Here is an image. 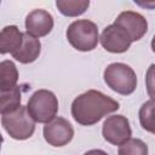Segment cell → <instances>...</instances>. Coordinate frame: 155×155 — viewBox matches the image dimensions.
Masks as SVG:
<instances>
[{
  "mask_svg": "<svg viewBox=\"0 0 155 155\" xmlns=\"http://www.w3.org/2000/svg\"><path fill=\"white\" fill-rule=\"evenodd\" d=\"M27 109L35 122L48 124L54 117H57L58 99L52 91L41 88L30 96L27 103Z\"/></svg>",
  "mask_w": 155,
  "mask_h": 155,
  "instance_id": "277c9868",
  "label": "cell"
},
{
  "mask_svg": "<svg viewBox=\"0 0 155 155\" xmlns=\"http://www.w3.org/2000/svg\"><path fill=\"white\" fill-rule=\"evenodd\" d=\"M145 86L150 99H155V64H150L145 74Z\"/></svg>",
  "mask_w": 155,
  "mask_h": 155,
  "instance_id": "ac0fdd59",
  "label": "cell"
},
{
  "mask_svg": "<svg viewBox=\"0 0 155 155\" xmlns=\"http://www.w3.org/2000/svg\"><path fill=\"white\" fill-rule=\"evenodd\" d=\"M99 40L103 48L111 53H124L132 44L128 33L116 23L107 25L103 29Z\"/></svg>",
  "mask_w": 155,
  "mask_h": 155,
  "instance_id": "52a82bcc",
  "label": "cell"
},
{
  "mask_svg": "<svg viewBox=\"0 0 155 155\" xmlns=\"http://www.w3.org/2000/svg\"><path fill=\"white\" fill-rule=\"evenodd\" d=\"M103 78L110 90L122 96H128L133 93L137 87L136 71L125 63L116 62L109 64L104 69Z\"/></svg>",
  "mask_w": 155,
  "mask_h": 155,
  "instance_id": "3957f363",
  "label": "cell"
},
{
  "mask_svg": "<svg viewBox=\"0 0 155 155\" xmlns=\"http://www.w3.org/2000/svg\"><path fill=\"white\" fill-rule=\"evenodd\" d=\"M53 24L52 15L42 8H35L25 17V31L36 39L48 35L53 29Z\"/></svg>",
  "mask_w": 155,
  "mask_h": 155,
  "instance_id": "9c48e42d",
  "label": "cell"
},
{
  "mask_svg": "<svg viewBox=\"0 0 155 155\" xmlns=\"http://www.w3.org/2000/svg\"><path fill=\"white\" fill-rule=\"evenodd\" d=\"M18 70L12 61L5 59L0 63V92H7L17 87Z\"/></svg>",
  "mask_w": 155,
  "mask_h": 155,
  "instance_id": "4fadbf2b",
  "label": "cell"
},
{
  "mask_svg": "<svg viewBox=\"0 0 155 155\" xmlns=\"http://www.w3.org/2000/svg\"><path fill=\"white\" fill-rule=\"evenodd\" d=\"M42 133L45 140L50 145L64 147L71 142L74 137V128L67 119L57 116L48 124H45Z\"/></svg>",
  "mask_w": 155,
  "mask_h": 155,
  "instance_id": "ba28073f",
  "label": "cell"
},
{
  "mask_svg": "<svg viewBox=\"0 0 155 155\" xmlns=\"http://www.w3.org/2000/svg\"><path fill=\"white\" fill-rule=\"evenodd\" d=\"M56 6L58 11L67 17H78L85 13L90 6L88 0H57Z\"/></svg>",
  "mask_w": 155,
  "mask_h": 155,
  "instance_id": "5bb4252c",
  "label": "cell"
},
{
  "mask_svg": "<svg viewBox=\"0 0 155 155\" xmlns=\"http://www.w3.org/2000/svg\"><path fill=\"white\" fill-rule=\"evenodd\" d=\"M114 23L122 27L131 36L132 42L140 40L148 31V22L143 15L136 11H124L121 12Z\"/></svg>",
  "mask_w": 155,
  "mask_h": 155,
  "instance_id": "30bf717a",
  "label": "cell"
},
{
  "mask_svg": "<svg viewBox=\"0 0 155 155\" xmlns=\"http://www.w3.org/2000/svg\"><path fill=\"white\" fill-rule=\"evenodd\" d=\"M68 42L78 51L90 52L93 51L99 41L98 27L94 22L88 19L74 21L67 29Z\"/></svg>",
  "mask_w": 155,
  "mask_h": 155,
  "instance_id": "7a4b0ae2",
  "label": "cell"
},
{
  "mask_svg": "<svg viewBox=\"0 0 155 155\" xmlns=\"http://www.w3.org/2000/svg\"><path fill=\"white\" fill-rule=\"evenodd\" d=\"M117 155H148V145L139 138H131L119 147Z\"/></svg>",
  "mask_w": 155,
  "mask_h": 155,
  "instance_id": "e0dca14e",
  "label": "cell"
},
{
  "mask_svg": "<svg viewBox=\"0 0 155 155\" xmlns=\"http://www.w3.org/2000/svg\"><path fill=\"white\" fill-rule=\"evenodd\" d=\"M1 125L7 134L16 140L28 139L35 131V121L29 115L27 105H21L17 110L1 115Z\"/></svg>",
  "mask_w": 155,
  "mask_h": 155,
  "instance_id": "5b68a950",
  "label": "cell"
},
{
  "mask_svg": "<svg viewBox=\"0 0 155 155\" xmlns=\"http://www.w3.org/2000/svg\"><path fill=\"white\" fill-rule=\"evenodd\" d=\"M120 104L114 98L97 90H88L71 103V116L82 126H92L101 121L105 115L116 111Z\"/></svg>",
  "mask_w": 155,
  "mask_h": 155,
  "instance_id": "6da1fadb",
  "label": "cell"
},
{
  "mask_svg": "<svg viewBox=\"0 0 155 155\" xmlns=\"http://www.w3.org/2000/svg\"><path fill=\"white\" fill-rule=\"evenodd\" d=\"M84 155H109L108 153H105L102 149H91L88 151H86Z\"/></svg>",
  "mask_w": 155,
  "mask_h": 155,
  "instance_id": "d6986e66",
  "label": "cell"
},
{
  "mask_svg": "<svg viewBox=\"0 0 155 155\" xmlns=\"http://www.w3.org/2000/svg\"><path fill=\"white\" fill-rule=\"evenodd\" d=\"M151 50H153V52L155 53V35H154L153 39H151Z\"/></svg>",
  "mask_w": 155,
  "mask_h": 155,
  "instance_id": "44dd1931",
  "label": "cell"
},
{
  "mask_svg": "<svg viewBox=\"0 0 155 155\" xmlns=\"http://www.w3.org/2000/svg\"><path fill=\"white\" fill-rule=\"evenodd\" d=\"M138 116L142 128L155 134V99H149L143 103L139 108Z\"/></svg>",
  "mask_w": 155,
  "mask_h": 155,
  "instance_id": "9a60e30c",
  "label": "cell"
},
{
  "mask_svg": "<svg viewBox=\"0 0 155 155\" xmlns=\"http://www.w3.org/2000/svg\"><path fill=\"white\" fill-rule=\"evenodd\" d=\"M41 53V42L39 39L29 35L27 31L23 33L22 46L12 53V57L22 64H29L35 62Z\"/></svg>",
  "mask_w": 155,
  "mask_h": 155,
  "instance_id": "8fae6325",
  "label": "cell"
},
{
  "mask_svg": "<svg viewBox=\"0 0 155 155\" xmlns=\"http://www.w3.org/2000/svg\"><path fill=\"white\" fill-rule=\"evenodd\" d=\"M138 5H140V6H144V7H155V2H145V4H140V2H137Z\"/></svg>",
  "mask_w": 155,
  "mask_h": 155,
  "instance_id": "ffe728a7",
  "label": "cell"
},
{
  "mask_svg": "<svg viewBox=\"0 0 155 155\" xmlns=\"http://www.w3.org/2000/svg\"><path fill=\"white\" fill-rule=\"evenodd\" d=\"M23 44V33L17 25H7L0 33V53H13Z\"/></svg>",
  "mask_w": 155,
  "mask_h": 155,
  "instance_id": "7c38bea8",
  "label": "cell"
},
{
  "mask_svg": "<svg viewBox=\"0 0 155 155\" xmlns=\"http://www.w3.org/2000/svg\"><path fill=\"white\" fill-rule=\"evenodd\" d=\"M102 134L108 143L120 147L121 144L131 139L132 136V130L128 119L124 115L108 116L103 122Z\"/></svg>",
  "mask_w": 155,
  "mask_h": 155,
  "instance_id": "8992f818",
  "label": "cell"
},
{
  "mask_svg": "<svg viewBox=\"0 0 155 155\" xmlns=\"http://www.w3.org/2000/svg\"><path fill=\"white\" fill-rule=\"evenodd\" d=\"M0 99H1V105H0V113L1 115L12 113L17 110L22 104H21V88L19 86L15 87L11 91L7 92H0Z\"/></svg>",
  "mask_w": 155,
  "mask_h": 155,
  "instance_id": "2e32d148",
  "label": "cell"
}]
</instances>
